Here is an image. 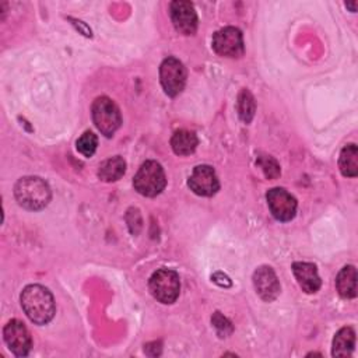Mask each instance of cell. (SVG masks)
Wrapping results in <instances>:
<instances>
[{"mask_svg":"<svg viewBox=\"0 0 358 358\" xmlns=\"http://www.w3.org/2000/svg\"><path fill=\"white\" fill-rule=\"evenodd\" d=\"M21 306L29 320L36 324L49 323L56 312L53 295L39 284H31L22 289Z\"/></svg>","mask_w":358,"mask_h":358,"instance_id":"cell-1","label":"cell"},{"mask_svg":"<svg viewBox=\"0 0 358 358\" xmlns=\"http://www.w3.org/2000/svg\"><path fill=\"white\" fill-rule=\"evenodd\" d=\"M211 320H213V324L217 329V331L221 334V337H225L227 334H229L232 331L231 322L227 317H224L220 312H215Z\"/></svg>","mask_w":358,"mask_h":358,"instance_id":"cell-22","label":"cell"},{"mask_svg":"<svg viewBox=\"0 0 358 358\" xmlns=\"http://www.w3.org/2000/svg\"><path fill=\"white\" fill-rule=\"evenodd\" d=\"M292 273L306 294H313L320 288V277L317 274V268L313 263L308 262H295L292 264Z\"/></svg>","mask_w":358,"mask_h":358,"instance_id":"cell-13","label":"cell"},{"mask_svg":"<svg viewBox=\"0 0 358 358\" xmlns=\"http://www.w3.org/2000/svg\"><path fill=\"white\" fill-rule=\"evenodd\" d=\"M98 145V138L92 131H84L81 137L77 140V150L84 157L90 158L94 155Z\"/></svg>","mask_w":358,"mask_h":358,"instance_id":"cell-20","label":"cell"},{"mask_svg":"<svg viewBox=\"0 0 358 358\" xmlns=\"http://www.w3.org/2000/svg\"><path fill=\"white\" fill-rule=\"evenodd\" d=\"M211 280H213L215 284L221 285V287H231V280H229V277L225 275V274L221 273V271L214 273V274L211 275Z\"/></svg>","mask_w":358,"mask_h":358,"instance_id":"cell-23","label":"cell"},{"mask_svg":"<svg viewBox=\"0 0 358 358\" xmlns=\"http://www.w3.org/2000/svg\"><path fill=\"white\" fill-rule=\"evenodd\" d=\"M271 215L281 221H291L296 214V200L282 187H273L266 194Z\"/></svg>","mask_w":358,"mask_h":358,"instance_id":"cell-8","label":"cell"},{"mask_svg":"<svg viewBox=\"0 0 358 358\" xmlns=\"http://www.w3.org/2000/svg\"><path fill=\"white\" fill-rule=\"evenodd\" d=\"M199 144L197 136L189 130H178L171 138V147L178 155H190Z\"/></svg>","mask_w":358,"mask_h":358,"instance_id":"cell-16","label":"cell"},{"mask_svg":"<svg viewBox=\"0 0 358 358\" xmlns=\"http://www.w3.org/2000/svg\"><path fill=\"white\" fill-rule=\"evenodd\" d=\"M213 49L225 57H241L243 55L242 32L235 27H225L213 35Z\"/></svg>","mask_w":358,"mask_h":358,"instance_id":"cell-7","label":"cell"},{"mask_svg":"<svg viewBox=\"0 0 358 358\" xmlns=\"http://www.w3.org/2000/svg\"><path fill=\"white\" fill-rule=\"evenodd\" d=\"M14 196L20 206L27 210L38 211L48 206L52 193L49 185L38 176H24L14 186Z\"/></svg>","mask_w":358,"mask_h":358,"instance_id":"cell-2","label":"cell"},{"mask_svg":"<svg viewBox=\"0 0 358 358\" xmlns=\"http://www.w3.org/2000/svg\"><path fill=\"white\" fill-rule=\"evenodd\" d=\"M159 81L166 95H179L186 84V69L176 57H166L159 67Z\"/></svg>","mask_w":358,"mask_h":358,"instance_id":"cell-6","label":"cell"},{"mask_svg":"<svg viewBox=\"0 0 358 358\" xmlns=\"http://www.w3.org/2000/svg\"><path fill=\"white\" fill-rule=\"evenodd\" d=\"M133 185L140 194L154 197L159 194L166 185L165 172L157 161H145L137 171Z\"/></svg>","mask_w":358,"mask_h":358,"instance_id":"cell-3","label":"cell"},{"mask_svg":"<svg viewBox=\"0 0 358 358\" xmlns=\"http://www.w3.org/2000/svg\"><path fill=\"white\" fill-rule=\"evenodd\" d=\"M253 285L259 296L266 301H274L280 294V282L274 270L268 266H260L253 273Z\"/></svg>","mask_w":358,"mask_h":358,"instance_id":"cell-12","label":"cell"},{"mask_svg":"<svg viewBox=\"0 0 358 358\" xmlns=\"http://www.w3.org/2000/svg\"><path fill=\"white\" fill-rule=\"evenodd\" d=\"M338 166L344 176L355 178L358 175V148L355 144H347L338 158Z\"/></svg>","mask_w":358,"mask_h":358,"instance_id":"cell-18","label":"cell"},{"mask_svg":"<svg viewBox=\"0 0 358 358\" xmlns=\"http://www.w3.org/2000/svg\"><path fill=\"white\" fill-rule=\"evenodd\" d=\"M257 164L259 166L262 168L264 176L267 179H275L280 176L281 173V169H280V165L277 164V161L270 157V155H262L257 158Z\"/></svg>","mask_w":358,"mask_h":358,"instance_id":"cell-21","label":"cell"},{"mask_svg":"<svg viewBox=\"0 0 358 358\" xmlns=\"http://www.w3.org/2000/svg\"><path fill=\"white\" fill-rule=\"evenodd\" d=\"M336 287L343 298L350 299L357 296V270L354 266H344L340 270L336 278Z\"/></svg>","mask_w":358,"mask_h":358,"instance_id":"cell-15","label":"cell"},{"mask_svg":"<svg viewBox=\"0 0 358 358\" xmlns=\"http://www.w3.org/2000/svg\"><path fill=\"white\" fill-rule=\"evenodd\" d=\"M175 29L183 35H193L197 29V14L190 1L175 0L169 7Z\"/></svg>","mask_w":358,"mask_h":358,"instance_id":"cell-10","label":"cell"},{"mask_svg":"<svg viewBox=\"0 0 358 358\" xmlns=\"http://www.w3.org/2000/svg\"><path fill=\"white\" fill-rule=\"evenodd\" d=\"M345 6H347V7H350L352 13H354V11H357V1H352V3H348V1H347V3H345Z\"/></svg>","mask_w":358,"mask_h":358,"instance_id":"cell-24","label":"cell"},{"mask_svg":"<svg viewBox=\"0 0 358 358\" xmlns=\"http://www.w3.org/2000/svg\"><path fill=\"white\" fill-rule=\"evenodd\" d=\"M150 291L152 296L161 303H173L180 291L179 275L169 268L157 270L150 278Z\"/></svg>","mask_w":358,"mask_h":358,"instance_id":"cell-5","label":"cell"},{"mask_svg":"<svg viewBox=\"0 0 358 358\" xmlns=\"http://www.w3.org/2000/svg\"><path fill=\"white\" fill-rule=\"evenodd\" d=\"M187 185L193 193L199 196H213L220 189V182L215 175V171L210 165H197L189 180Z\"/></svg>","mask_w":358,"mask_h":358,"instance_id":"cell-11","label":"cell"},{"mask_svg":"<svg viewBox=\"0 0 358 358\" xmlns=\"http://www.w3.org/2000/svg\"><path fill=\"white\" fill-rule=\"evenodd\" d=\"M355 345V331L352 327H341L333 338V357H350Z\"/></svg>","mask_w":358,"mask_h":358,"instance_id":"cell-14","label":"cell"},{"mask_svg":"<svg viewBox=\"0 0 358 358\" xmlns=\"http://www.w3.org/2000/svg\"><path fill=\"white\" fill-rule=\"evenodd\" d=\"M256 102L253 95L248 90H242L238 95V113L245 123H250L255 116Z\"/></svg>","mask_w":358,"mask_h":358,"instance_id":"cell-19","label":"cell"},{"mask_svg":"<svg viewBox=\"0 0 358 358\" xmlns=\"http://www.w3.org/2000/svg\"><path fill=\"white\" fill-rule=\"evenodd\" d=\"M92 120L96 129L106 137H112L120 127L122 116L116 103L108 96H98L91 108Z\"/></svg>","mask_w":358,"mask_h":358,"instance_id":"cell-4","label":"cell"},{"mask_svg":"<svg viewBox=\"0 0 358 358\" xmlns=\"http://www.w3.org/2000/svg\"><path fill=\"white\" fill-rule=\"evenodd\" d=\"M3 337L11 352L17 357H25L31 351V334L22 322L17 319L10 320L3 329Z\"/></svg>","mask_w":358,"mask_h":358,"instance_id":"cell-9","label":"cell"},{"mask_svg":"<svg viewBox=\"0 0 358 358\" xmlns=\"http://www.w3.org/2000/svg\"><path fill=\"white\" fill-rule=\"evenodd\" d=\"M126 171V162L122 157H110L105 159L98 168V176L103 182H115L123 176Z\"/></svg>","mask_w":358,"mask_h":358,"instance_id":"cell-17","label":"cell"}]
</instances>
